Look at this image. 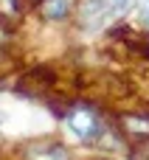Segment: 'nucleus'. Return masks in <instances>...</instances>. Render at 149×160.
<instances>
[{"label":"nucleus","instance_id":"1","mask_svg":"<svg viewBox=\"0 0 149 160\" xmlns=\"http://www.w3.org/2000/svg\"><path fill=\"white\" fill-rule=\"evenodd\" d=\"M68 127H70V132L76 135V138H82V141H90V138H96L99 135V118H96V112L87 107V104H82V107H76L70 115H68Z\"/></svg>","mask_w":149,"mask_h":160},{"label":"nucleus","instance_id":"2","mask_svg":"<svg viewBox=\"0 0 149 160\" xmlns=\"http://www.w3.org/2000/svg\"><path fill=\"white\" fill-rule=\"evenodd\" d=\"M107 17H110V14H107L104 0H87V3L82 6V25H85V28H101Z\"/></svg>","mask_w":149,"mask_h":160},{"label":"nucleus","instance_id":"3","mask_svg":"<svg viewBox=\"0 0 149 160\" xmlns=\"http://www.w3.org/2000/svg\"><path fill=\"white\" fill-rule=\"evenodd\" d=\"M45 14L51 20H62L68 14V0H45Z\"/></svg>","mask_w":149,"mask_h":160},{"label":"nucleus","instance_id":"4","mask_svg":"<svg viewBox=\"0 0 149 160\" xmlns=\"http://www.w3.org/2000/svg\"><path fill=\"white\" fill-rule=\"evenodd\" d=\"M37 158L39 160H68V152H65L62 146H51V149H45V152H37Z\"/></svg>","mask_w":149,"mask_h":160},{"label":"nucleus","instance_id":"5","mask_svg":"<svg viewBox=\"0 0 149 160\" xmlns=\"http://www.w3.org/2000/svg\"><path fill=\"white\" fill-rule=\"evenodd\" d=\"M104 6H107V14L113 17V14H121L130 6V0H104Z\"/></svg>","mask_w":149,"mask_h":160},{"label":"nucleus","instance_id":"6","mask_svg":"<svg viewBox=\"0 0 149 160\" xmlns=\"http://www.w3.org/2000/svg\"><path fill=\"white\" fill-rule=\"evenodd\" d=\"M141 20L149 25V0H146V6H144V11H141Z\"/></svg>","mask_w":149,"mask_h":160}]
</instances>
